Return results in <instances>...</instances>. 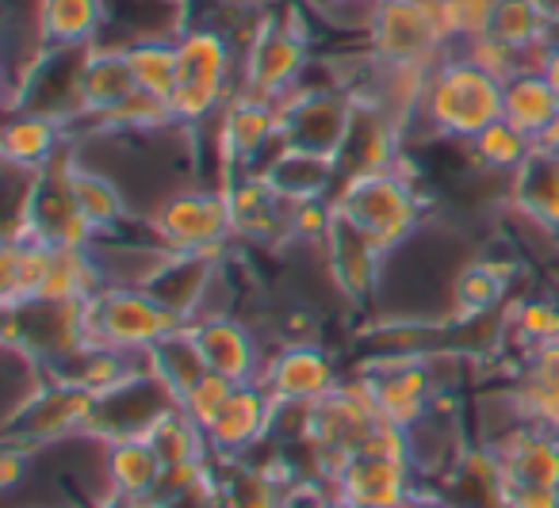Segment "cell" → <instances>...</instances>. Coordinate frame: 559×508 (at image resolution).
Returning a JSON list of instances; mask_svg holds the SVG:
<instances>
[{
    "label": "cell",
    "instance_id": "6da1fadb",
    "mask_svg": "<svg viewBox=\"0 0 559 508\" xmlns=\"http://www.w3.org/2000/svg\"><path fill=\"white\" fill-rule=\"evenodd\" d=\"M498 119H502V77L483 70L464 50H452L429 70L414 134H426L433 142H472Z\"/></svg>",
    "mask_w": 559,
    "mask_h": 508
},
{
    "label": "cell",
    "instance_id": "7a4b0ae2",
    "mask_svg": "<svg viewBox=\"0 0 559 508\" xmlns=\"http://www.w3.org/2000/svg\"><path fill=\"white\" fill-rule=\"evenodd\" d=\"M238 93V43L215 20L195 16L177 35V88L173 119L188 131L211 123Z\"/></svg>",
    "mask_w": 559,
    "mask_h": 508
},
{
    "label": "cell",
    "instance_id": "3957f363",
    "mask_svg": "<svg viewBox=\"0 0 559 508\" xmlns=\"http://www.w3.org/2000/svg\"><path fill=\"white\" fill-rule=\"evenodd\" d=\"M334 207L349 218L357 230H365L383 253H399L411 245L426 226V192L411 169V149L399 157L395 169L372 172V177L342 180L334 195Z\"/></svg>",
    "mask_w": 559,
    "mask_h": 508
},
{
    "label": "cell",
    "instance_id": "277c9868",
    "mask_svg": "<svg viewBox=\"0 0 559 508\" xmlns=\"http://www.w3.org/2000/svg\"><path fill=\"white\" fill-rule=\"evenodd\" d=\"M311 65L314 47L307 27L299 24V9L272 4L238 47V93L280 104L304 85Z\"/></svg>",
    "mask_w": 559,
    "mask_h": 508
},
{
    "label": "cell",
    "instance_id": "5b68a950",
    "mask_svg": "<svg viewBox=\"0 0 559 508\" xmlns=\"http://www.w3.org/2000/svg\"><path fill=\"white\" fill-rule=\"evenodd\" d=\"M142 226L173 253H207L226 256L234 241L230 199L223 188L211 184H177L150 203Z\"/></svg>",
    "mask_w": 559,
    "mask_h": 508
},
{
    "label": "cell",
    "instance_id": "8992f818",
    "mask_svg": "<svg viewBox=\"0 0 559 508\" xmlns=\"http://www.w3.org/2000/svg\"><path fill=\"white\" fill-rule=\"evenodd\" d=\"M360 50L380 65L433 70L452 55L437 0H376L360 32Z\"/></svg>",
    "mask_w": 559,
    "mask_h": 508
},
{
    "label": "cell",
    "instance_id": "52a82bcc",
    "mask_svg": "<svg viewBox=\"0 0 559 508\" xmlns=\"http://www.w3.org/2000/svg\"><path fill=\"white\" fill-rule=\"evenodd\" d=\"M85 325L88 340H96V344L146 355L150 348L162 344L177 329H185L188 322L173 314L165 302H157L146 287L104 283L100 291L85 299Z\"/></svg>",
    "mask_w": 559,
    "mask_h": 508
},
{
    "label": "cell",
    "instance_id": "ba28073f",
    "mask_svg": "<svg viewBox=\"0 0 559 508\" xmlns=\"http://www.w3.org/2000/svg\"><path fill=\"white\" fill-rule=\"evenodd\" d=\"M349 108L353 93L345 88L342 73H334L326 81H311V73H307L304 85L280 100L284 146L334 157L345 138V126H349Z\"/></svg>",
    "mask_w": 559,
    "mask_h": 508
},
{
    "label": "cell",
    "instance_id": "9c48e42d",
    "mask_svg": "<svg viewBox=\"0 0 559 508\" xmlns=\"http://www.w3.org/2000/svg\"><path fill=\"white\" fill-rule=\"evenodd\" d=\"M406 142H411L406 126L399 123L376 96L353 93L349 126H345V138L334 154L337 177L357 180V177H372V172L395 169L399 157L406 154Z\"/></svg>",
    "mask_w": 559,
    "mask_h": 508
},
{
    "label": "cell",
    "instance_id": "30bf717a",
    "mask_svg": "<svg viewBox=\"0 0 559 508\" xmlns=\"http://www.w3.org/2000/svg\"><path fill=\"white\" fill-rule=\"evenodd\" d=\"M257 383L272 394V401H304L314 406L319 398H326L330 390L342 386V371H337L334 355L311 337L299 340H280L276 348H269V360Z\"/></svg>",
    "mask_w": 559,
    "mask_h": 508
},
{
    "label": "cell",
    "instance_id": "8fae6325",
    "mask_svg": "<svg viewBox=\"0 0 559 508\" xmlns=\"http://www.w3.org/2000/svg\"><path fill=\"white\" fill-rule=\"evenodd\" d=\"M195 348H200L203 363L215 375L230 378V383H257L269 360V344L257 337V329L238 314H203L188 322Z\"/></svg>",
    "mask_w": 559,
    "mask_h": 508
},
{
    "label": "cell",
    "instance_id": "7c38bea8",
    "mask_svg": "<svg viewBox=\"0 0 559 508\" xmlns=\"http://www.w3.org/2000/svg\"><path fill=\"white\" fill-rule=\"evenodd\" d=\"M276 401L261 383H238L215 421L203 428L211 459H246V451L264 447L272 439Z\"/></svg>",
    "mask_w": 559,
    "mask_h": 508
},
{
    "label": "cell",
    "instance_id": "4fadbf2b",
    "mask_svg": "<svg viewBox=\"0 0 559 508\" xmlns=\"http://www.w3.org/2000/svg\"><path fill=\"white\" fill-rule=\"evenodd\" d=\"M134 93H139V81H134L127 47L93 43V47L85 50V65H81V104H85V119L73 126L70 138H85L104 116H111V111Z\"/></svg>",
    "mask_w": 559,
    "mask_h": 508
},
{
    "label": "cell",
    "instance_id": "5bb4252c",
    "mask_svg": "<svg viewBox=\"0 0 559 508\" xmlns=\"http://www.w3.org/2000/svg\"><path fill=\"white\" fill-rule=\"evenodd\" d=\"M506 203L521 222L559 238V149L536 142L521 169L506 180Z\"/></svg>",
    "mask_w": 559,
    "mask_h": 508
},
{
    "label": "cell",
    "instance_id": "9a60e30c",
    "mask_svg": "<svg viewBox=\"0 0 559 508\" xmlns=\"http://www.w3.org/2000/svg\"><path fill=\"white\" fill-rule=\"evenodd\" d=\"M73 146L66 123L47 116H32V111H9V123L0 134V154L9 169L43 172Z\"/></svg>",
    "mask_w": 559,
    "mask_h": 508
},
{
    "label": "cell",
    "instance_id": "2e32d148",
    "mask_svg": "<svg viewBox=\"0 0 559 508\" xmlns=\"http://www.w3.org/2000/svg\"><path fill=\"white\" fill-rule=\"evenodd\" d=\"M261 177L288 203L334 199L337 184H342L334 157L307 154V149H292V146H280L276 154L261 165Z\"/></svg>",
    "mask_w": 559,
    "mask_h": 508
},
{
    "label": "cell",
    "instance_id": "e0dca14e",
    "mask_svg": "<svg viewBox=\"0 0 559 508\" xmlns=\"http://www.w3.org/2000/svg\"><path fill=\"white\" fill-rule=\"evenodd\" d=\"M108 24V0H35L32 27L43 47H93Z\"/></svg>",
    "mask_w": 559,
    "mask_h": 508
},
{
    "label": "cell",
    "instance_id": "ac0fdd59",
    "mask_svg": "<svg viewBox=\"0 0 559 508\" xmlns=\"http://www.w3.org/2000/svg\"><path fill=\"white\" fill-rule=\"evenodd\" d=\"M502 119L533 142H540L559 119V93L536 65H525L502 81Z\"/></svg>",
    "mask_w": 559,
    "mask_h": 508
},
{
    "label": "cell",
    "instance_id": "d6986e66",
    "mask_svg": "<svg viewBox=\"0 0 559 508\" xmlns=\"http://www.w3.org/2000/svg\"><path fill=\"white\" fill-rule=\"evenodd\" d=\"M104 474H108V485L116 497L142 500L150 497L157 477L165 474V462L146 436H127L108 444V451H104Z\"/></svg>",
    "mask_w": 559,
    "mask_h": 508
},
{
    "label": "cell",
    "instance_id": "ffe728a7",
    "mask_svg": "<svg viewBox=\"0 0 559 508\" xmlns=\"http://www.w3.org/2000/svg\"><path fill=\"white\" fill-rule=\"evenodd\" d=\"M533 146H536V142L528 138V134H521L513 123L498 119V123H490L479 138L467 142V157H472L475 169L487 172V177L510 180L513 172L521 169V161L533 154Z\"/></svg>",
    "mask_w": 559,
    "mask_h": 508
},
{
    "label": "cell",
    "instance_id": "44dd1931",
    "mask_svg": "<svg viewBox=\"0 0 559 508\" xmlns=\"http://www.w3.org/2000/svg\"><path fill=\"white\" fill-rule=\"evenodd\" d=\"M146 367L154 371V375L162 378L177 398H185V394L192 390L203 375H207V363H203V355H200V348H195L188 325L173 332V337H165L162 344L150 348Z\"/></svg>",
    "mask_w": 559,
    "mask_h": 508
},
{
    "label": "cell",
    "instance_id": "7402d4cb",
    "mask_svg": "<svg viewBox=\"0 0 559 508\" xmlns=\"http://www.w3.org/2000/svg\"><path fill=\"white\" fill-rule=\"evenodd\" d=\"M544 35H548V24L533 9V0H498L495 20H490V39L513 47L536 65V55L544 50Z\"/></svg>",
    "mask_w": 559,
    "mask_h": 508
},
{
    "label": "cell",
    "instance_id": "603a6c76",
    "mask_svg": "<svg viewBox=\"0 0 559 508\" xmlns=\"http://www.w3.org/2000/svg\"><path fill=\"white\" fill-rule=\"evenodd\" d=\"M134 81L142 93H154L162 100H173L177 88V39H142L127 47Z\"/></svg>",
    "mask_w": 559,
    "mask_h": 508
},
{
    "label": "cell",
    "instance_id": "cb8c5ba5",
    "mask_svg": "<svg viewBox=\"0 0 559 508\" xmlns=\"http://www.w3.org/2000/svg\"><path fill=\"white\" fill-rule=\"evenodd\" d=\"M441 24L449 32L452 50H467L472 43L487 39L498 0H437Z\"/></svg>",
    "mask_w": 559,
    "mask_h": 508
},
{
    "label": "cell",
    "instance_id": "d4e9b609",
    "mask_svg": "<svg viewBox=\"0 0 559 508\" xmlns=\"http://www.w3.org/2000/svg\"><path fill=\"white\" fill-rule=\"evenodd\" d=\"M234 386L238 383H230V378H223V375H215V371H207V375L200 378V383L192 386V390L180 398V409H185L188 416H192L200 428H207L211 421L218 416V409L226 406V398L234 394Z\"/></svg>",
    "mask_w": 559,
    "mask_h": 508
},
{
    "label": "cell",
    "instance_id": "484cf974",
    "mask_svg": "<svg viewBox=\"0 0 559 508\" xmlns=\"http://www.w3.org/2000/svg\"><path fill=\"white\" fill-rule=\"evenodd\" d=\"M536 70L548 77V85L559 93V47H544L540 55H536Z\"/></svg>",
    "mask_w": 559,
    "mask_h": 508
},
{
    "label": "cell",
    "instance_id": "4316f807",
    "mask_svg": "<svg viewBox=\"0 0 559 508\" xmlns=\"http://www.w3.org/2000/svg\"><path fill=\"white\" fill-rule=\"evenodd\" d=\"M533 9L544 16V24H559V0H533Z\"/></svg>",
    "mask_w": 559,
    "mask_h": 508
},
{
    "label": "cell",
    "instance_id": "83f0119b",
    "mask_svg": "<svg viewBox=\"0 0 559 508\" xmlns=\"http://www.w3.org/2000/svg\"><path fill=\"white\" fill-rule=\"evenodd\" d=\"M540 146H551V149H559V119H556V123H551V131H548V134H544V138H540Z\"/></svg>",
    "mask_w": 559,
    "mask_h": 508
},
{
    "label": "cell",
    "instance_id": "f1b7e54d",
    "mask_svg": "<svg viewBox=\"0 0 559 508\" xmlns=\"http://www.w3.org/2000/svg\"><path fill=\"white\" fill-rule=\"evenodd\" d=\"M307 4L322 9V4H376V0H307Z\"/></svg>",
    "mask_w": 559,
    "mask_h": 508
},
{
    "label": "cell",
    "instance_id": "f546056e",
    "mask_svg": "<svg viewBox=\"0 0 559 508\" xmlns=\"http://www.w3.org/2000/svg\"><path fill=\"white\" fill-rule=\"evenodd\" d=\"M406 508H452V505H444V500H411Z\"/></svg>",
    "mask_w": 559,
    "mask_h": 508
}]
</instances>
